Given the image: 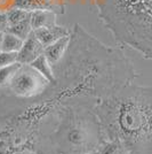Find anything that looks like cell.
I'll return each instance as SVG.
<instances>
[{
	"label": "cell",
	"instance_id": "cell-1",
	"mask_svg": "<svg viewBox=\"0 0 152 154\" xmlns=\"http://www.w3.org/2000/svg\"><path fill=\"white\" fill-rule=\"evenodd\" d=\"M53 71L55 82L38 98L57 108L77 103L95 106L137 77L120 48L105 45L78 23L71 29L68 50Z\"/></svg>",
	"mask_w": 152,
	"mask_h": 154
},
{
	"label": "cell",
	"instance_id": "cell-2",
	"mask_svg": "<svg viewBox=\"0 0 152 154\" xmlns=\"http://www.w3.org/2000/svg\"><path fill=\"white\" fill-rule=\"evenodd\" d=\"M107 141L122 154H152V88L128 84L94 106Z\"/></svg>",
	"mask_w": 152,
	"mask_h": 154
},
{
	"label": "cell",
	"instance_id": "cell-3",
	"mask_svg": "<svg viewBox=\"0 0 152 154\" xmlns=\"http://www.w3.org/2000/svg\"><path fill=\"white\" fill-rule=\"evenodd\" d=\"M56 112V107L39 98L0 93V154H40L54 128Z\"/></svg>",
	"mask_w": 152,
	"mask_h": 154
},
{
	"label": "cell",
	"instance_id": "cell-4",
	"mask_svg": "<svg viewBox=\"0 0 152 154\" xmlns=\"http://www.w3.org/2000/svg\"><path fill=\"white\" fill-rule=\"evenodd\" d=\"M107 143L94 106L70 103L57 108L56 121L47 137L44 154H88Z\"/></svg>",
	"mask_w": 152,
	"mask_h": 154
},
{
	"label": "cell",
	"instance_id": "cell-5",
	"mask_svg": "<svg viewBox=\"0 0 152 154\" xmlns=\"http://www.w3.org/2000/svg\"><path fill=\"white\" fill-rule=\"evenodd\" d=\"M93 4L118 43L152 60V0H93Z\"/></svg>",
	"mask_w": 152,
	"mask_h": 154
},
{
	"label": "cell",
	"instance_id": "cell-6",
	"mask_svg": "<svg viewBox=\"0 0 152 154\" xmlns=\"http://www.w3.org/2000/svg\"><path fill=\"white\" fill-rule=\"evenodd\" d=\"M49 85L51 82L31 64L21 63L10 82L0 92L19 99H34L42 96Z\"/></svg>",
	"mask_w": 152,
	"mask_h": 154
},
{
	"label": "cell",
	"instance_id": "cell-7",
	"mask_svg": "<svg viewBox=\"0 0 152 154\" xmlns=\"http://www.w3.org/2000/svg\"><path fill=\"white\" fill-rule=\"evenodd\" d=\"M15 7L29 12L51 11L56 14H64L65 0H16Z\"/></svg>",
	"mask_w": 152,
	"mask_h": 154
},
{
	"label": "cell",
	"instance_id": "cell-8",
	"mask_svg": "<svg viewBox=\"0 0 152 154\" xmlns=\"http://www.w3.org/2000/svg\"><path fill=\"white\" fill-rule=\"evenodd\" d=\"M45 51V47L32 32L31 35L24 40L21 50L17 52V60L19 63L30 64Z\"/></svg>",
	"mask_w": 152,
	"mask_h": 154
},
{
	"label": "cell",
	"instance_id": "cell-9",
	"mask_svg": "<svg viewBox=\"0 0 152 154\" xmlns=\"http://www.w3.org/2000/svg\"><path fill=\"white\" fill-rule=\"evenodd\" d=\"M33 33L38 38L39 42L41 43V45L46 48L47 46H49L54 42H56L57 39L69 36L71 33V29L66 28V26L54 24V26H44V28H39L37 30H33Z\"/></svg>",
	"mask_w": 152,
	"mask_h": 154
},
{
	"label": "cell",
	"instance_id": "cell-10",
	"mask_svg": "<svg viewBox=\"0 0 152 154\" xmlns=\"http://www.w3.org/2000/svg\"><path fill=\"white\" fill-rule=\"evenodd\" d=\"M70 35L57 39L56 42H54L53 44H51V45L47 46L45 48L44 54L46 55V58H47V60L49 61V63L51 66L56 64L61 59L63 58V55L65 54L66 50H68V46H69Z\"/></svg>",
	"mask_w": 152,
	"mask_h": 154
},
{
	"label": "cell",
	"instance_id": "cell-11",
	"mask_svg": "<svg viewBox=\"0 0 152 154\" xmlns=\"http://www.w3.org/2000/svg\"><path fill=\"white\" fill-rule=\"evenodd\" d=\"M57 14L51 11H33L31 12V26L33 30L39 28L56 24Z\"/></svg>",
	"mask_w": 152,
	"mask_h": 154
},
{
	"label": "cell",
	"instance_id": "cell-12",
	"mask_svg": "<svg viewBox=\"0 0 152 154\" xmlns=\"http://www.w3.org/2000/svg\"><path fill=\"white\" fill-rule=\"evenodd\" d=\"M30 64H31L34 69H37L42 76L46 77L51 83H54V82H55L54 71H53V66L49 63V61L47 60V58H46V55H45L44 53H42L41 55H39L38 58L36 59L34 61H32Z\"/></svg>",
	"mask_w": 152,
	"mask_h": 154
},
{
	"label": "cell",
	"instance_id": "cell-13",
	"mask_svg": "<svg viewBox=\"0 0 152 154\" xmlns=\"http://www.w3.org/2000/svg\"><path fill=\"white\" fill-rule=\"evenodd\" d=\"M7 32L17 36V37L21 38L22 40H25L32 32H33V29H32V26H31V20L26 19V20H24V21L17 23V24L9 26Z\"/></svg>",
	"mask_w": 152,
	"mask_h": 154
},
{
	"label": "cell",
	"instance_id": "cell-14",
	"mask_svg": "<svg viewBox=\"0 0 152 154\" xmlns=\"http://www.w3.org/2000/svg\"><path fill=\"white\" fill-rule=\"evenodd\" d=\"M24 40L19 38L13 33L5 32L2 38V52H19Z\"/></svg>",
	"mask_w": 152,
	"mask_h": 154
},
{
	"label": "cell",
	"instance_id": "cell-15",
	"mask_svg": "<svg viewBox=\"0 0 152 154\" xmlns=\"http://www.w3.org/2000/svg\"><path fill=\"white\" fill-rule=\"evenodd\" d=\"M19 66H21L19 62H15L13 64L0 67V90L5 89L8 85V83L10 82V79L15 75V72L19 68Z\"/></svg>",
	"mask_w": 152,
	"mask_h": 154
},
{
	"label": "cell",
	"instance_id": "cell-16",
	"mask_svg": "<svg viewBox=\"0 0 152 154\" xmlns=\"http://www.w3.org/2000/svg\"><path fill=\"white\" fill-rule=\"evenodd\" d=\"M7 17H8L9 26H14V24H17V23L22 22V21H24L26 19H30L31 17V12L22 9V8L14 7L10 11L7 12Z\"/></svg>",
	"mask_w": 152,
	"mask_h": 154
},
{
	"label": "cell",
	"instance_id": "cell-17",
	"mask_svg": "<svg viewBox=\"0 0 152 154\" xmlns=\"http://www.w3.org/2000/svg\"><path fill=\"white\" fill-rule=\"evenodd\" d=\"M15 62H19L17 52H1L0 53V67L13 64Z\"/></svg>",
	"mask_w": 152,
	"mask_h": 154
},
{
	"label": "cell",
	"instance_id": "cell-18",
	"mask_svg": "<svg viewBox=\"0 0 152 154\" xmlns=\"http://www.w3.org/2000/svg\"><path fill=\"white\" fill-rule=\"evenodd\" d=\"M16 0H0V13H7L15 7Z\"/></svg>",
	"mask_w": 152,
	"mask_h": 154
},
{
	"label": "cell",
	"instance_id": "cell-19",
	"mask_svg": "<svg viewBox=\"0 0 152 154\" xmlns=\"http://www.w3.org/2000/svg\"><path fill=\"white\" fill-rule=\"evenodd\" d=\"M9 28V23H8V17H7V13H0V32H7Z\"/></svg>",
	"mask_w": 152,
	"mask_h": 154
},
{
	"label": "cell",
	"instance_id": "cell-20",
	"mask_svg": "<svg viewBox=\"0 0 152 154\" xmlns=\"http://www.w3.org/2000/svg\"><path fill=\"white\" fill-rule=\"evenodd\" d=\"M2 38H4V32H0V53L2 52Z\"/></svg>",
	"mask_w": 152,
	"mask_h": 154
},
{
	"label": "cell",
	"instance_id": "cell-21",
	"mask_svg": "<svg viewBox=\"0 0 152 154\" xmlns=\"http://www.w3.org/2000/svg\"><path fill=\"white\" fill-rule=\"evenodd\" d=\"M88 154H100V152L97 151V152H93V153H88Z\"/></svg>",
	"mask_w": 152,
	"mask_h": 154
}]
</instances>
